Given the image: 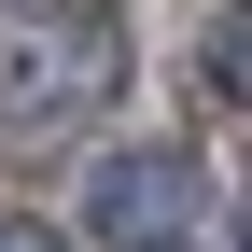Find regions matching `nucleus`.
I'll return each instance as SVG.
<instances>
[{
  "instance_id": "nucleus-3",
  "label": "nucleus",
  "mask_w": 252,
  "mask_h": 252,
  "mask_svg": "<svg viewBox=\"0 0 252 252\" xmlns=\"http://www.w3.org/2000/svg\"><path fill=\"white\" fill-rule=\"evenodd\" d=\"M210 84H238V98H252V14H238V28H210Z\"/></svg>"
},
{
  "instance_id": "nucleus-2",
  "label": "nucleus",
  "mask_w": 252,
  "mask_h": 252,
  "mask_svg": "<svg viewBox=\"0 0 252 252\" xmlns=\"http://www.w3.org/2000/svg\"><path fill=\"white\" fill-rule=\"evenodd\" d=\"M196 210V168H168V154H126V168H98V238H154Z\"/></svg>"
},
{
  "instance_id": "nucleus-1",
  "label": "nucleus",
  "mask_w": 252,
  "mask_h": 252,
  "mask_svg": "<svg viewBox=\"0 0 252 252\" xmlns=\"http://www.w3.org/2000/svg\"><path fill=\"white\" fill-rule=\"evenodd\" d=\"M98 84V42L84 28H28V42H0V112H56Z\"/></svg>"
},
{
  "instance_id": "nucleus-4",
  "label": "nucleus",
  "mask_w": 252,
  "mask_h": 252,
  "mask_svg": "<svg viewBox=\"0 0 252 252\" xmlns=\"http://www.w3.org/2000/svg\"><path fill=\"white\" fill-rule=\"evenodd\" d=\"M0 252H42V238H28V224H0Z\"/></svg>"
}]
</instances>
